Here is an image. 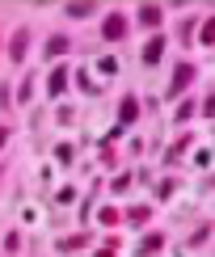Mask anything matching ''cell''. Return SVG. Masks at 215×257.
Instances as JSON below:
<instances>
[{
  "mask_svg": "<svg viewBox=\"0 0 215 257\" xmlns=\"http://www.w3.org/2000/svg\"><path fill=\"white\" fill-rule=\"evenodd\" d=\"M26 51H30V26H21V30H13V38H9V59L21 63Z\"/></svg>",
  "mask_w": 215,
  "mask_h": 257,
  "instance_id": "1",
  "label": "cell"
},
{
  "mask_svg": "<svg viewBox=\"0 0 215 257\" xmlns=\"http://www.w3.org/2000/svg\"><path fill=\"white\" fill-rule=\"evenodd\" d=\"M101 34H105V42H118V38L127 34V17L123 13H110V17L101 21Z\"/></svg>",
  "mask_w": 215,
  "mask_h": 257,
  "instance_id": "2",
  "label": "cell"
},
{
  "mask_svg": "<svg viewBox=\"0 0 215 257\" xmlns=\"http://www.w3.org/2000/svg\"><path fill=\"white\" fill-rule=\"evenodd\" d=\"M190 80H194V63H177V68H173V80H169V84H173L169 93H173V97H177V93H186Z\"/></svg>",
  "mask_w": 215,
  "mask_h": 257,
  "instance_id": "3",
  "label": "cell"
},
{
  "mask_svg": "<svg viewBox=\"0 0 215 257\" xmlns=\"http://www.w3.org/2000/svg\"><path fill=\"white\" fill-rule=\"evenodd\" d=\"M139 118V101L131 97V93H127V97H123V105H118V126H131Z\"/></svg>",
  "mask_w": 215,
  "mask_h": 257,
  "instance_id": "4",
  "label": "cell"
},
{
  "mask_svg": "<svg viewBox=\"0 0 215 257\" xmlns=\"http://www.w3.org/2000/svg\"><path fill=\"white\" fill-rule=\"evenodd\" d=\"M63 89H68V68H55V72H51V80H47V93H51V97H59Z\"/></svg>",
  "mask_w": 215,
  "mask_h": 257,
  "instance_id": "5",
  "label": "cell"
},
{
  "mask_svg": "<svg viewBox=\"0 0 215 257\" xmlns=\"http://www.w3.org/2000/svg\"><path fill=\"white\" fill-rule=\"evenodd\" d=\"M160 55H165V38H152V42H148V47H144V55H139V59H144L148 68H152V63H156Z\"/></svg>",
  "mask_w": 215,
  "mask_h": 257,
  "instance_id": "6",
  "label": "cell"
},
{
  "mask_svg": "<svg viewBox=\"0 0 215 257\" xmlns=\"http://www.w3.org/2000/svg\"><path fill=\"white\" fill-rule=\"evenodd\" d=\"M68 47H72V42L63 38V34H55V38L47 42V59H59V55H68Z\"/></svg>",
  "mask_w": 215,
  "mask_h": 257,
  "instance_id": "7",
  "label": "cell"
},
{
  "mask_svg": "<svg viewBox=\"0 0 215 257\" xmlns=\"http://www.w3.org/2000/svg\"><path fill=\"white\" fill-rule=\"evenodd\" d=\"M139 21L144 26H160V5H139Z\"/></svg>",
  "mask_w": 215,
  "mask_h": 257,
  "instance_id": "8",
  "label": "cell"
},
{
  "mask_svg": "<svg viewBox=\"0 0 215 257\" xmlns=\"http://www.w3.org/2000/svg\"><path fill=\"white\" fill-rule=\"evenodd\" d=\"M160 244H165V236H160V232H152V236H148L144 244H139V257H148V253H156Z\"/></svg>",
  "mask_w": 215,
  "mask_h": 257,
  "instance_id": "9",
  "label": "cell"
},
{
  "mask_svg": "<svg viewBox=\"0 0 215 257\" xmlns=\"http://www.w3.org/2000/svg\"><path fill=\"white\" fill-rule=\"evenodd\" d=\"M80 244H84V236L76 232V236H63V240L55 244V249H59V253H72V249H80Z\"/></svg>",
  "mask_w": 215,
  "mask_h": 257,
  "instance_id": "10",
  "label": "cell"
},
{
  "mask_svg": "<svg viewBox=\"0 0 215 257\" xmlns=\"http://www.w3.org/2000/svg\"><path fill=\"white\" fill-rule=\"evenodd\" d=\"M186 148H190V135H181V139H177V144H173V148H169V156H165V160H169V165H173V160H177L181 152H186Z\"/></svg>",
  "mask_w": 215,
  "mask_h": 257,
  "instance_id": "11",
  "label": "cell"
},
{
  "mask_svg": "<svg viewBox=\"0 0 215 257\" xmlns=\"http://www.w3.org/2000/svg\"><path fill=\"white\" fill-rule=\"evenodd\" d=\"M127 219H131V223H148V219H152V211H148V207H131V211H127Z\"/></svg>",
  "mask_w": 215,
  "mask_h": 257,
  "instance_id": "12",
  "label": "cell"
},
{
  "mask_svg": "<svg viewBox=\"0 0 215 257\" xmlns=\"http://www.w3.org/2000/svg\"><path fill=\"white\" fill-rule=\"evenodd\" d=\"M93 13V5H68V17L76 21V17H89Z\"/></svg>",
  "mask_w": 215,
  "mask_h": 257,
  "instance_id": "13",
  "label": "cell"
},
{
  "mask_svg": "<svg viewBox=\"0 0 215 257\" xmlns=\"http://www.w3.org/2000/svg\"><path fill=\"white\" fill-rule=\"evenodd\" d=\"M202 42H215V17L202 21Z\"/></svg>",
  "mask_w": 215,
  "mask_h": 257,
  "instance_id": "14",
  "label": "cell"
},
{
  "mask_svg": "<svg viewBox=\"0 0 215 257\" xmlns=\"http://www.w3.org/2000/svg\"><path fill=\"white\" fill-rule=\"evenodd\" d=\"M55 156H59V165H72V148H68V144H59Z\"/></svg>",
  "mask_w": 215,
  "mask_h": 257,
  "instance_id": "15",
  "label": "cell"
},
{
  "mask_svg": "<svg viewBox=\"0 0 215 257\" xmlns=\"http://www.w3.org/2000/svg\"><path fill=\"white\" fill-rule=\"evenodd\" d=\"M30 97H34V84L26 80V84H21V89H17V101H30Z\"/></svg>",
  "mask_w": 215,
  "mask_h": 257,
  "instance_id": "16",
  "label": "cell"
},
{
  "mask_svg": "<svg viewBox=\"0 0 215 257\" xmlns=\"http://www.w3.org/2000/svg\"><path fill=\"white\" fill-rule=\"evenodd\" d=\"M17 244H21V236H17V232H9V236H5V249H9V253H17Z\"/></svg>",
  "mask_w": 215,
  "mask_h": 257,
  "instance_id": "17",
  "label": "cell"
},
{
  "mask_svg": "<svg viewBox=\"0 0 215 257\" xmlns=\"http://www.w3.org/2000/svg\"><path fill=\"white\" fill-rule=\"evenodd\" d=\"M202 110H207V118H215V93H211L207 101H202Z\"/></svg>",
  "mask_w": 215,
  "mask_h": 257,
  "instance_id": "18",
  "label": "cell"
},
{
  "mask_svg": "<svg viewBox=\"0 0 215 257\" xmlns=\"http://www.w3.org/2000/svg\"><path fill=\"white\" fill-rule=\"evenodd\" d=\"M5 144H9V126L0 122V148H5Z\"/></svg>",
  "mask_w": 215,
  "mask_h": 257,
  "instance_id": "19",
  "label": "cell"
},
{
  "mask_svg": "<svg viewBox=\"0 0 215 257\" xmlns=\"http://www.w3.org/2000/svg\"><path fill=\"white\" fill-rule=\"evenodd\" d=\"M97 257H114V240H110V244H105V249H101Z\"/></svg>",
  "mask_w": 215,
  "mask_h": 257,
  "instance_id": "20",
  "label": "cell"
},
{
  "mask_svg": "<svg viewBox=\"0 0 215 257\" xmlns=\"http://www.w3.org/2000/svg\"><path fill=\"white\" fill-rule=\"evenodd\" d=\"M0 177H5V165H0Z\"/></svg>",
  "mask_w": 215,
  "mask_h": 257,
  "instance_id": "21",
  "label": "cell"
}]
</instances>
